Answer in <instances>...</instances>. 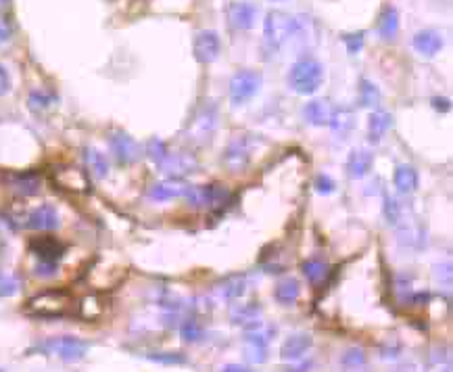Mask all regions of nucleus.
<instances>
[{"label":"nucleus","mask_w":453,"mask_h":372,"mask_svg":"<svg viewBox=\"0 0 453 372\" xmlns=\"http://www.w3.org/2000/svg\"><path fill=\"white\" fill-rule=\"evenodd\" d=\"M330 128L339 134L341 132L347 134L353 128V113L349 109H334V115L330 120Z\"/></svg>","instance_id":"nucleus-31"},{"label":"nucleus","mask_w":453,"mask_h":372,"mask_svg":"<svg viewBox=\"0 0 453 372\" xmlns=\"http://www.w3.org/2000/svg\"><path fill=\"white\" fill-rule=\"evenodd\" d=\"M163 172H168V174H172L174 178L176 176H184V174H188V172H193V168H195V162L191 159V157H184V155H168V159L159 166Z\"/></svg>","instance_id":"nucleus-27"},{"label":"nucleus","mask_w":453,"mask_h":372,"mask_svg":"<svg viewBox=\"0 0 453 372\" xmlns=\"http://www.w3.org/2000/svg\"><path fill=\"white\" fill-rule=\"evenodd\" d=\"M391 126H393L391 113H387V111H374L370 115V120H368V136H370V141L378 143L389 132Z\"/></svg>","instance_id":"nucleus-24"},{"label":"nucleus","mask_w":453,"mask_h":372,"mask_svg":"<svg viewBox=\"0 0 453 372\" xmlns=\"http://www.w3.org/2000/svg\"><path fill=\"white\" fill-rule=\"evenodd\" d=\"M364 31H357V34H347L345 38H343V42H345V46H347V50L351 52V55H357L359 50H362V46H364Z\"/></svg>","instance_id":"nucleus-39"},{"label":"nucleus","mask_w":453,"mask_h":372,"mask_svg":"<svg viewBox=\"0 0 453 372\" xmlns=\"http://www.w3.org/2000/svg\"><path fill=\"white\" fill-rule=\"evenodd\" d=\"M84 159H86V168L92 172V176L96 178H105L109 174V162L107 157L96 151V149H86L84 151Z\"/></svg>","instance_id":"nucleus-28"},{"label":"nucleus","mask_w":453,"mask_h":372,"mask_svg":"<svg viewBox=\"0 0 453 372\" xmlns=\"http://www.w3.org/2000/svg\"><path fill=\"white\" fill-rule=\"evenodd\" d=\"M149 360L159 362V364H186V356L178 352H168V354H149Z\"/></svg>","instance_id":"nucleus-36"},{"label":"nucleus","mask_w":453,"mask_h":372,"mask_svg":"<svg viewBox=\"0 0 453 372\" xmlns=\"http://www.w3.org/2000/svg\"><path fill=\"white\" fill-rule=\"evenodd\" d=\"M261 84H263V78H261L259 71H253V69L236 71L230 78V84H228V94H230L232 105L240 107V105L248 103L259 92Z\"/></svg>","instance_id":"nucleus-4"},{"label":"nucleus","mask_w":453,"mask_h":372,"mask_svg":"<svg viewBox=\"0 0 453 372\" xmlns=\"http://www.w3.org/2000/svg\"><path fill=\"white\" fill-rule=\"evenodd\" d=\"M299 19L284 10H269L263 19V42L269 50H278L284 42L297 36Z\"/></svg>","instance_id":"nucleus-3"},{"label":"nucleus","mask_w":453,"mask_h":372,"mask_svg":"<svg viewBox=\"0 0 453 372\" xmlns=\"http://www.w3.org/2000/svg\"><path fill=\"white\" fill-rule=\"evenodd\" d=\"M230 27L238 31H248L257 23V6L248 0H232L224 8Z\"/></svg>","instance_id":"nucleus-6"},{"label":"nucleus","mask_w":453,"mask_h":372,"mask_svg":"<svg viewBox=\"0 0 453 372\" xmlns=\"http://www.w3.org/2000/svg\"><path fill=\"white\" fill-rule=\"evenodd\" d=\"M372 164H374V155H372L370 149H355V151H351L349 159H347L349 176L351 178H364L372 170Z\"/></svg>","instance_id":"nucleus-21"},{"label":"nucleus","mask_w":453,"mask_h":372,"mask_svg":"<svg viewBox=\"0 0 453 372\" xmlns=\"http://www.w3.org/2000/svg\"><path fill=\"white\" fill-rule=\"evenodd\" d=\"M0 372H4V371H2V369H0Z\"/></svg>","instance_id":"nucleus-49"},{"label":"nucleus","mask_w":453,"mask_h":372,"mask_svg":"<svg viewBox=\"0 0 453 372\" xmlns=\"http://www.w3.org/2000/svg\"><path fill=\"white\" fill-rule=\"evenodd\" d=\"M40 350H44L46 354H54L61 360H65V362H80L88 354L90 343L84 341V339L65 335V337H54V339L44 341L40 345Z\"/></svg>","instance_id":"nucleus-5"},{"label":"nucleus","mask_w":453,"mask_h":372,"mask_svg":"<svg viewBox=\"0 0 453 372\" xmlns=\"http://www.w3.org/2000/svg\"><path fill=\"white\" fill-rule=\"evenodd\" d=\"M222 372H255V371H251L248 366H242V364H226V366L222 369Z\"/></svg>","instance_id":"nucleus-46"},{"label":"nucleus","mask_w":453,"mask_h":372,"mask_svg":"<svg viewBox=\"0 0 453 372\" xmlns=\"http://www.w3.org/2000/svg\"><path fill=\"white\" fill-rule=\"evenodd\" d=\"M232 320L240 324L244 331L261 329V310L253 303H240L238 308L232 310Z\"/></svg>","instance_id":"nucleus-22"},{"label":"nucleus","mask_w":453,"mask_h":372,"mask_svg":"<svg viewBox=\"0 0 453 372\" xmlns=\"http://www.w3.org/2000/svg\"><path fill=\"white\" fill-rule=\"evenodd\" d=\"M0 183L21 196H31L40 190L42 178L36 172H8V174H0Z\"/></svg>","instance_id":"nucleus-7"},{"label":"nucleus","mask_w":453,"mask_h":372,"mask_svg":"<svg viewBox=\"0 0 453 372\" xmlns=\"http://www.w3.org/2000/svg\"><path fill=\"white\" fill-rule=\"evenodd\" d=\"M17 289H19L17 278L0 272V297H13L17 293Z\"/></svg>","instance_id":"nucleus-37"},{"label":"nucleus","mask_w":453,"mask_h":372,"mask_svg":"<svg viewBox=\"0 0 453 372\" xmlns=\"http://www.w3.org/2000/svg\"><path fill=\"white\" fill-rule=\"evenodd\" d=\"M324 82V67L320 61L307 57V59H299L297 63H292L290 71H288V86L290 90H295L297 94L309 96L313 94Z\"/></svg>","instance_id":"nucleus-2"},{"label":"nucleus","mask_w":453,"mask_h":372,"mask_svg":"<svg viewBox=\"0 0 453 372\" xmlns=\"http://www.w3.org/2000/svg\"><path fill=\"white\" fill-rule=\"evenodd\" d=\"M414 48L422 55V57H435L441 52L443 48V36L437 31V29H420L414 40H412Z\"/></svg>","instance_id":"nucleus-16"},{"label":"nucleus","mask_w":453,"mask_h":372,"mask_svg":"<svg viewBox=\"0 0 453 372\" xmlns=\"http://www.w3.org/2000/svg\"><path fill=\"white\" fill-rule=\"evenodd\" d=\"M188 190V185L182 183L180 178H170V180H163V183H157L149 190V196L153 201H170V199H178V196H184Z\"/></svg>","instance_id":"nucleus-19"},{"label":"nucleus","mask_w":453,"mask_h":372,"mask_svg":"<svg viewBox=\"0 0 453 372\" xmlns=\"http://www.w3.org/2000/svg\"><path fill=\"white\" fill-rule=\"evenodd\" d=\"M311 345H313L311 335H307V333L290 335V337L280 345V358H282L284 362H299Z\"/></svg>","instance_id":"nucleus-15"},{"label":"nucleus","mask_w":453,"mask_h":372,"mask_svg":"<svg viewBox=\"0 0 453 372\" xmlns=\"http://www.w3.org/2000/svg\"><path fill=\"white\" fill-rule=\"evenodd\" d=\"M103 314H105V301L98 295H88L77 303V316L82 320L92 322V320H98Z\"/></svg>","instance_id":"nucleus-25"},{"label":"nucleus","mask_w":453,"mask_h":372,"mask_svg":"<svg viewBox=\"0 0 453 372\" xmlns=\"http://www.w3.org/2000/svg\"><path fill=\"white\" fill-rule=\"evenodd\" d=\"M109 147H111V151L119 164H134L140 157V149H138L136 141L132 136H128L126 132H115L109 138Z\"/></svg>","instance_id":"nucleus-12"},{"label":"nucleus","mask_w":453,"mask_h":372,"mask_svg":"<svg viewBox=\"0 0 453 372\" xmlns=\"http://www.w3.org/2000/svg\"><path fill=\"white\" fill-rule=\"evenodd\" d=\"M385 217H387L389 224H395V222H399V217H401V207H399V203H397L395 199H391V196H385Z\"/></svg>","instance_id":"nucleus-38"},{"label":"nucleus","mask_w":453,"mask_h":372,"mask_svg":"<svg viewBox=\"0 0 453 372\" xmlns=\"http://www.w3.org/2000/svg\"><path fill=\"white\" fill-rule=\"evenodd\" d=\"M6 2H8V0H0V8H4V6H6Z\"/></svg>","instance_id":"nucleus-48"},{"label":"nucleus","mask_w":453,"mask_h":372,"mask_svg":"<svg viewBox=\"0 0 453 372\" xmlns=\"http://www.w3.org/2000/svg\"><path fill=\"white\" fill-rule=\"evenodd\" d=\"M52 105V96L44 94V92H31L29 94V107L34 111H40V109H46Z\"/></svg>","instance_id":"nucleus-40"},{"label":"nucleus","mask_w":453,"mask_h":372,"mask_svg":"<svg viewBox=\"0 0 453 372\" xmlns=\"http://www.w3.org/2000/svg\"><path fill=\"white\" fill-rule=\"evenodd\" d=\"M73 297L65 289H50L27 299L23 312L31 318H63L71 312Z\"/></svg>","instance_id":"nucleus-1"},{"label":"nucleus","mask_w":453,"mask_h":372,"mask_svg":"<svg viewBox=\"0 0 453 372\" xmlns=\"http://www.w3.org/2000/svg\"><path fill=\"white\" fill-rule=\"evenodd\" d=\"M433 107H435L437 111L447 113V111L452 109V103H450V99H441V96H437V99H433Z\"/></svg>","instance_id":"nucleus-45"},{"label":"nucleus","mask_w":453,"mask_h":372,"mask_svg":"<svg viewBox=\"0 0 453 372\" xmlns=\"http://www.w3.org/2000/svg\"><path fill=\"white\" fill-rule=\"evenodd\" d=\"M147 153H149V157H151L157 166H161V164L168 159V155H170L165 143L159 141V138H151V141H149V145H147Z\"/></svg>","instance_id":"nucleus-33"},{"label":"nucleus","mask_w":453,"mask_h":372,"mask_svg":"<svg viewBox=\"0 0 453 372\" xmlns=\"http://www.w3.org/2000/svg\"><path fill=\"white\" fill-rule=\"evenodd\" d=\"M54 183L61 188H67L73 192H86L88 190V176L77 168H57Z\"/></svg>","instance_id":"nucleus-17"},{"label":"nucleus","mask_w":453,"mask_h":372,"mask_svg":"<svg viewBox=\"0 0 453 372\" xmlns=\"http://www.w3.org/2000/svg\"><path fill=\"white\" fill-rule=\"evenodd\" d=\"M220 289H222V295L228 297V299H238V297H242L244 291H246V278L240 276V274L228 276Z\"/></svg>","instance_id":"nucleus-30"},{"label":"nucleus","mask_w":453,"mask_h":372,"mask_svg":"<svg viewBox=\"0 0 453 372\" xmlns=\"http://www.w3.org/2000/svg\"><path fill=\"white\" fill-rule=\"evenodd\" d=\"M220 48H222L220 36L214 29H203V31L197 34V38H195V57H197L199 63H205V65L214 63L220 57Z\"/></svg>","instance_id":"nucleus-10"},{"label":"nucleus","mask_w":453,"mask_h":372,"mask_svg":"<svg viewBox=\"0 0 453 372\" xmlns=\"http://www.w3.org/2000/svg\"><path fill=\"white\" fill-rule=\"evenodd\" d=\"M59 224H61L59 211H57L52 205H48V203L36 207V209L29 213V217H27V228L38 230V232H50V230H57Z\"/></svg>","instance_id":"nucleus-13"},{"label":"nucleus","mask_w":453,"mask_h":372,"mask_svg":"<svg viewBox=\"0 0 453 372\" xmlns=\"http://www.w3.org/2000/svg\"><path fill=\"white\" fill-rule=\"evenodd\" d=\"M8 90H10V78H8V71L0 65V96H4Z\"/></svg>","instance_id":"nucleus-42"},{"label":"nucleus","mask_w":453,"mask_h":372,"mask_svg":"<svg viewBox=\"0 0 453 372\" xmlns=\"http://www.w3.org/2000/svg\"><path fill=\"white\" fill-rule=\"evenodd\" d=\"M359 99H362L364 107H372V105H376L380 101V92H378V88L372 82L364 80L362 86H359Z\"/></svg>","instance_id":"nucleus-34"},{"label":"nucleus","mask_w":453,"mask_h":372,"mask_svg":"<svg viewBox=\"0 0 453 372\" xmlns=\"http://www.w3.org/2000/svg\"><path fill=\"white\" fill-rule=\"evenodd\" d=\"M10 34H13L10 23H8L4 17H0V42H6V40L10 38Z\"/></svg>","instance_id":"nucleus-44"},{"label":"nucleus","mask_w":453,"mask_h":372,"mask_svg":"<svg viewBox=\"0 0 453 372\" xmlns=\"http://www.w3.org/2000/svg\"><path fill=\"white\" fill-rule=\"evenodd\" d=\"M54 272H57V264H44V262H40L38 268H36V274H40V276H52Z\"/></svg>","instance_id":"nucleus-43"},{"label":"nucleus","mask_w":453,"mask_h":372,"mask_svg":"<svg viewBox=\"0 0 453 372\" xmlns=\"http://www.w3.org/2000/svg\"><path fill=\"white\" fill-rule=\"evenodd\" d=\"M180 335H182V339H184L186 343H199V341L205 339V331H203V327H201L197 320H186V322H182Z\"/></svg>","instance_id":"nucleus-32"},{"label":"nucleus","mask_w":453,"mask_h":372,"mask_svg":"<svg viewBox=\"0 0 453 372\" xmlns=\"http://www.w3.org/2000/svg\"><path fill=\"white\" fill-rule=\"evenodd\" d=\"M334 115V107L328 101H311L303 109V117L311 126H330V120Z\"/></svg>","instance_id":"nucleus-18"},{"label":"nucleus","mask_w":453,"mask_h":372,"mask_svg":"<svg viewBox=\"0 0 453 372\" xmlns=\"http://www.w3.org/2000/svg\"><path fill=\"white\" fill-rule=\"evenodd\" d=\"M299 295H301V287H299V280L292 278V276L282 278V280L276 285V289H274V297H276V301L282 303V306H292V303H297Z\"/></svg>","instance_id":"nucleus-23"},{"label":"nucleus","mask_w":453,"mask_h":372,"mask_svg":"<svg viewBox=\"0 0 453 372\" xmlns=\"http://www.w3.org/2000/svg\"><path fill=\"white\" fill-rule=\"evenodd\" d=\"M184 196L193 207H214V205H220L226 201L228 190L218 185L188 186Z\"/></svg>","instance_id":"nucleus-8"},{"label":"nucleus","mask_w":453,"mask_h":372,"mask_svg":"<svg viewBox=\"0 0 453 372\" xmlns=\"http://www.w3.org/2000/svg\"><path fill=\"white\" fill-rule=\"evenodd\" d=\"M267 343H269V337L261 329L246 331V337H244L246 360L253 364H263L267 360Z\"/></svg>","instance_id":"nucleus-14"},{"label":"nucleus","mask_w":453,"mask_h":372,"mask_svg":"<svg viewBox=\"0 0 453 372\" xmlns=\"http://www.w3.org/2000/svg\"><path fill=\"white\" fill-rule=\"evenodd\" d=\"M309 369H311V362H301V364H295V366L290 364V369L286 372H307Z\"/></svg>","instance_id":"nucleus-47"},{"label":"nucleus","mask_w":453,"mask_h":372,"mask_svg":"<svg viewBox=\"0 0 453 372\" xmlns=\"http://www.w3.org/2000/svg\"><path fill=\"white\" fill-rule=\"evenodd\" d=\"M251 155H253V141L248 136L240 134L228 143L226 151H224V162L234 172H238L240 168H244L248 164Z\"/></svg>","instance_id":"nucleus-9"},{"label":"nucleus","mask_w":453,"mask_h":372,"mask_svg":"<svg viewBox=\"0 0 453 372\" xmlns=\"http://www.w3.org/2000/svg\"><path fill=\"white\" fill-rule=\"evenodd\" d=\"M376 29H378V36L387 42L395 40L397 34H399V13L395 6H385L380 10V17H378V23H376Z\"/></svg>","instance_id":"nucleus-20"},{"label":"nucleus","mask_w":453,"mask_h":372,"mask_svg":"<svg viewBox=\"0 0 453 372\" xmlns=\"http://www.w3.org/2000/svg\"><path fill=\"white\" fill-rule=\"evenodd\" d=\"M29 251L44 264H57L65 253V245L54 236H36L29 241Z\"/></svg>","instance_id":"nucleus-11"},{"label":"nucleus","mask_w":453,"mask_h":372,"mask_svg":"<svg viewBox=\"0 0 453 372\" xmlns=\"http://www.w3.org/2000/svg\"><path fill=\"white\" fill-rule=\"evenodd\" d=\"M445 372H450V371H445Z\"/></svg>","instance_id":"nucleus-50"},{"label":"nucleus","mask_w":453,"mask_h":372,"mask_svg":"<svg viewBox=\"0 0 453 372\" xmlns=\"http://www.w3.org/2000/svg\"><path fill=\"white\" fill-rule=\"evenodd\" d=\"M393 183H395V188H397L399 192L410 194V192H414V190L418 188V172H416L412 166L403 164V166H399V168L395 170Z\"/></svg>","instance_id":"nucleus-26"},{"label":"nucleus","mask_w":453,"mask_h":372,"mask_svg":"<svg viewBox=\"0 0 453 372\" xmlns=\"http://www.w3.org/2000/svg\"><path fill=\"white\" fill-rule=\"evenodd\" d=\"M315 190L320 192V194H332L334 190H336V185H334V180L330 178V176H318L315 178Z\"/></svg>","instance_id":"nucleus-41"},{"label":"nucleus","mask_w":453,"mask_h":372,"mask_svg":"<svg viewBox=\"0 0 453 372\" xmlns=\"http://www.w3.org/2000/svg\"><path fill=\"white\" fill-rule=\"evenodd\" d=\"M301 270H303V276L311 285H320L326 278V274H328V266L322 259H307V262H303Z\"/></svg>","instance_id":"nucleus-29"},{"label":"nucleus","mask_w":453,"mask_h":372,"mask_svg":"<svg viewBox=\"0 0 453 372\" xmlns=\"http://www.w3.org/2000/svg\"><path fill=\"white\" fill-rule=\"evenodd\" d=\"M341 364H343L345 369H351V371L364 366V364H366V354H364V350H359V348H351L349 352L343 354Z\"/></svg>","instance_id":"nucleus-35"}]
</instances>
